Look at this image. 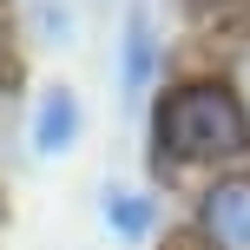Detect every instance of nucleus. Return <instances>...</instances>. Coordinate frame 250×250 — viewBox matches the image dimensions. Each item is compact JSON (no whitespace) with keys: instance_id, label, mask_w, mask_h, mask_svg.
Segmentation results:
<instances>
[{"instance_id":"obj_1","label":"nucleus","mask_w":250,"mask_h":250,"mask_svg":"<svg viewBox=\"0 0 250 250\" xmlns=\"http://www.w3.org/2000/svg\"><path fill=\"white\" fill-rule=\"evenodd\" d=\"M158 151L178 165H230L250 151V105L224 79H185L158 99Z\"/></svg>"},{"instance_id":"obj_2","label":"nucleus","mask_w":250,"mask_h":250,"mask_svg":"<svg viewBox=\"0 0 250 250\" xmlns=\"http://www.w3.org/2000/svg\"><path fill=\"white\" fill-rule=\"evenodd\" d=\"M198 237L211 250H250V178H217L198 204Z\"/></svg>"},{"instance_id":"obj_3","label":"nucleus","mask_w":250,"mask_h":250,"mask_svg":"<svg viewBox=\"0 0 250 250\" xmlns=\"http://www.w3.org/2000/svg\"><path fill=\"white\" fill-rule=\"evenodd\" d=\"M79 125H86V105H79L73 86H40L33 119H26V138H33L40 158H66L79 145Z\"/></svg>"},{"instance_id":"obj_4","label":"nucleus","mask_w":250,"mask_h":250,"mask_svg":"<svg viewBox=\"0 0 250 250\" xmlns=\"http://www.w3.org/2000/svg\"><path fill=\"white\" fill-rule=\"evenodd\" d=\"M151 73H158V26H151V13L125 7V33H119V92L125 99H138V92L151 86Z\"/></svg>"},{"instance_id":"obj_5","label":"nucleus","mask_w":250,"mask_h":250,"mask_svg":"<svg viewBox=\"0 0 250 250\" xmlns=\"http://www.w3.org/2000/svg\"><path fill=\"white\" fill-rule=\"evenodd\" d=\"M105 224H112L119 244H145L151 224H158V198H151V191H119V185H105Z\"/></svg>"},{"instance_id":"obj_6","label":"nucleus","mask_w":250,"mask_h":250,"mask_svg":"<svg viewBox=\"0 0 250 250\" xmlns=\"http://www.w3.org/2000/svg\"><path fill=\"white\" fill-rule=\"evenodd\" d=\"M66 20H73V13H66V7H40V33H46L53 46H60V40H66Z\"/></svg>"}]
</instances>
